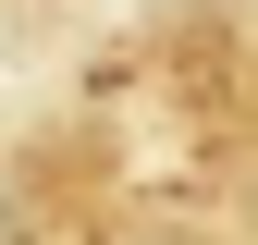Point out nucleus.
<instances>
[{
	"label": "nucleus",
	"mask_w": 258,
	"mask_h": 245,
	"mask_svg": "<svg viewBox=\"0 0 258 245\" xmlns=\"http://www.w3.org/2000/svg\"><path fill=\"white\" fill-rule=\"evenodd\" d=\"M0 233H13V208H0Z\"/></svg>",
	"instance_id": "f257e3e1"
}]
</instances>
